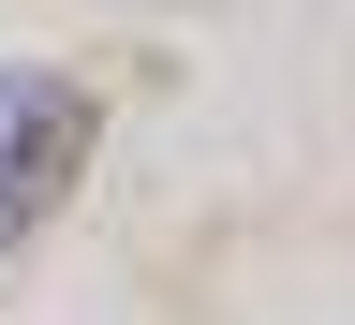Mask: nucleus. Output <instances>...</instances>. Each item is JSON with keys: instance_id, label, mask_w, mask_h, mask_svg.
Segmentation results:
<instances>
[{"instance_id": "nucleus-1", "label": "nucleus", "mask_w": 355, "mask_h": 325, "mask_svg": "<svg viewBox=\"0 0 355 325\" xmlns=\"http://www.w3.org/2000/svg\"><path fill=\"white\" fill-rule=\"evenodd\" d=\"M74 163H89V89L74 74H0V252L44 237V207L74 193Z\"/></svg>"}]
</instances>
